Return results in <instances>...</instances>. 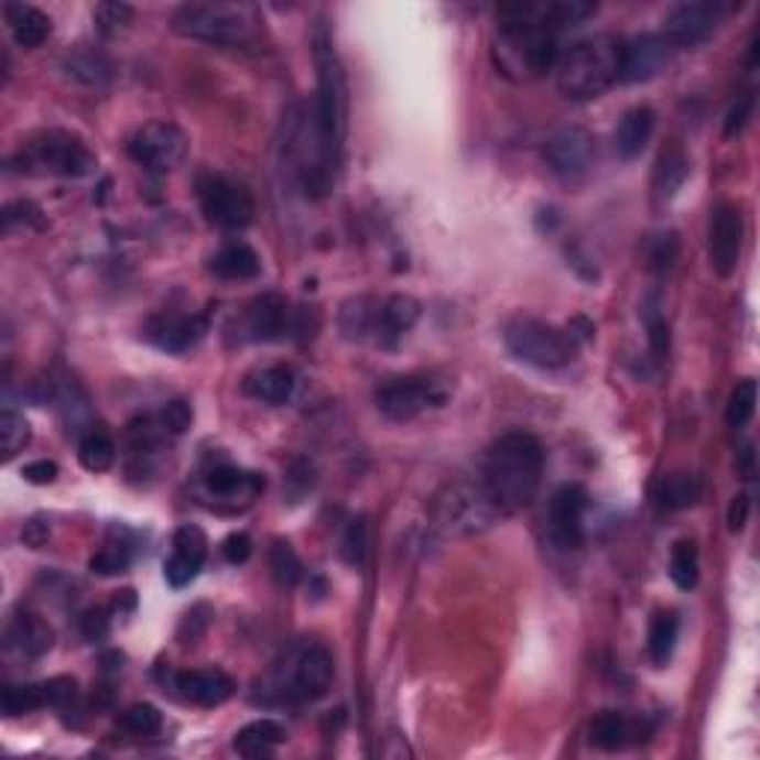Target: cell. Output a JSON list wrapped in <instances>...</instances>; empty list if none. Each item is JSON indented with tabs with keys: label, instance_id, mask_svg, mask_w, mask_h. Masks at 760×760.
<instances>
[{
	"label": "cell",
	"instance_id": "6da1fadb",
	"mask_svg": "<svg viewBox=\"0 0 760 760\" xmlns=\"http://www.w3.org/2000/svg\"><path fill=\"white\" fill-rule=\"evenodd\" d=\"M315 59H318V89H315L313 110V158L303 166V187L306 194L324 196L330 191L333 173L339 164L348 98H345V75L336 51L322 42Z\"/></svg>",
	"mask_w": 760,
	"mask_h": 760
},
{
	"label": "cell",
	"instance_id": "7a4b0ae2",
	"mask_svg": "<svg viewBox=\"0 0 760 760\" xmlns=\"http://www.w3.org/2000/svg\"><path fill=\"white\" fill-rule=\"evenodd\" d=\"M541 476H544V446L526 431H511L490 446L481 485L493 499V506L508 514L526 508L535 499Z\"/></svg>",
	"mask_w": 760,
	"mask_h": 760
},
{
	"label": "cell",
	"instance_id": "3957f363",
	"mask_svg": "<svg viewBox=\"0 0 760 760\" xmlns=\"http://www.w3.org/2000/svg\"><path fill=\"white\" fill-rule=\"evenodd\" d=\"M625 45L627 40L612 33H597L571 45L556 63V84L562 96L574 101H591L609 93L621 80Z\"/></svg>",
	"mask_w": 760,
	"mask_h": 760
},
{
	"label": "cell",
	"instance_id": "277c9868",
	"mask_svg": "<svg viewBox=\"0 0 760 760\" xmlns=\"http://www.w3.org/2000/svg\"><path fill=\"white\" fill-rule=\"evenodd\" d=\"M333 683V656L322 644H297L283 653L259 681L256 698L264 704H313Z\"/></svg>",
	"mask_w": 760,
	"mask_h": 760
},
{
	"label": "cell",
	"instance_id": "5b68a950",
	"mask_svg": "<svg viewBox=\"0 0 760 760\" xmlns=\"http://www.w3.org/2000/svg\"><path fill=\"white\" fill-rule=\"evenodd\" d=\"M173 30L217 48H253L262 36V19L250 3H185L173 12Z\"/></svg>",
	"mask_w": 760,
	"mask_h": 760
},
{
	"label": "cell",
	"instance_id": "8992f818",
	"mask_svg": "<svg viewBox=\"0 0 760 760\" xmlns=\"http://www.w3.org/2000/svg\"><path fill=\"white\" fill-rule=\"evenodd\" d=\"M490 54H493V66L499 68V75L514 84L544 78L562 57L556 30L529 24V21H502Z\"/></svg>",
	"mask_w": 760,
	"mask_h": 760
},
{
	"label": "cell",
	"instance_id": "52a82bcc",
	"mask_svg": "<svg viewBox=\"0 0 760 760\" xmlns=\"http://www.w3.org/2000/svg\"><path fill=\"white\" fill-rule=\"evenodd\" d=\"M502 511L493 506L485 485L452 481L431 502V520L446 538H469L488 532Z\"/></svg>",
	"mask_w": 760,
	"mask_h": 760
},
{
	"label": "cell",
	"instance_id": "ba28073f",
	"mask_svg": "<svg viewBox=\"0 0 760 760\" xmlns=\"http://www.w3.org/2000/svg\"><path fill=\"white\" fill-rule=\"evenodd\" d=\"M15 161L21 164V173H42V176L59 178H84L96 170V155L89 152L87 143L68 131H59V128H48V131L30 137L10 164H15Z\"/></svg>",
	"mask_w": 760,
	"mask_h": 760
},
{
	"label": "cell",
	"instance_id": "9c48e42d",
	"mask_svg": "<svg viewBox=\"0 0 760 760\" xmlns=\"http://www.w3.org/2000/svg\"><path fill=\"white\" fill-rule=\"evenodd\" d=\"M506 348L517 360L529 362L535 369H562L567 362H574L579 351L574 333L541 318H514L508 324Z\"/></svg>",
	"mask_w": 760,
	"mask_h": 760
},
{
	"label": "cell",
	"instance_id": "30bf717a",
	"mask_svg": "<svg viewBox=\"0 0 760 760\" xmlns=\"http://www.w3.org/2000/svg\"><path fill=\"white\" fill-rule=\"evenodd\" d=\"M185 152L187 134L166 119H155V122L137 128L128 143V155L140 166H146L149 173H170L173 166L182 164Z\"/></svg>",
	"mask_w": 760,
	"mask_h": 760
},
{
	"label": "cell",
	"instance_id": "8fae6325",
	"mask_svg": "<svg viewBox=\"0 0 760 760\" xmlns=\"http://www.w3.org/2000/svg\"><path fill=\"white\" fill-rule=\"evenodd\" d=\"M199 205H203V215L208 217V224L229 229V232L253 224L256 203L250 191L224 176L199 178Z\"/></svg>",
	"mask_w": 760,
	"mask_h": 760
},
{
	"label": "cell",
	"instance_id": "7c38bea8",
	"mask_svg": "<svg viewBox=\"0 0 760 760\" xmlns=\"http://www.w3.org/2000/svg\"><path fill=\"white\" fill-rule=\"evenodd\" d=\"M306 313L292 310L280 294H264L250 303L245 315V339L250 341H283L292 336H306Z\"/></svg>",
	"mask_w": 760,
	"mask_h": 760
},
{
	"label": "cell",
	"instance_id": "4fadbf2b",
	"mask_svg": "<svg viewBox=\"0 0 760 760\" xmlns=\"http://www.w3.org/2000/svg\"><path fill=\"white\" fill-rule=\"evenodd\" d=\"M446 399L437 380L431 378H392L378 390V410L392 422H410L420 416L422 410L434 408Z\"/></svg>",
	"mask_w": 760,
	"mask_h": 760
},
{
	"label": "cell",
	"instance_id": "5bb4252c",
	"mask_svg": "<svg viewBox=\"0 0 760 760\" xmlns=\"http://www.w3.org/2000/svg\"><path fill=\"white\" fill-rule=\"evenodd\" d=\"M588 508V493L583 485H565L550 499L546 511V541L558 553H574L583 546V517Z\"/></svg>",
	"mask_w": 760,
	"mask_h": 760
},
{
	"label": "cell",
	"instance_id": "9a60e30c",
	"mask_svg": "<svg viewBox=\"0 0 760 760\" xmlns=\"http://www.w3.org/2000/svg\"><path fill=\"white\" fill-rule=\"evenodd\" d=\"M595 158H597L595 137L588 134V131L579 126L558 128L556 134L550 137L544 146L546 166H550L558 178H565V182L583 178L585 173L595 166Z\"/></svg>",
	"mask_w": 760,
	"mask_h": 760
},
{
	"label": "cell",
	"instance_id": "2e32d148",
	"mask_svg": "<svg viewBox=\"0 0 760 760\" xmlns=\"http://www.w3.org/2000/svg\"><path fill=\"white\" fill-rule=\"evenodd\" d=\"M262 490V476L247 473V469L229 467V464L211 467L203 476V493L211 499V508H217V511H238V508H247Z\"/></svg>",
	"mask_w": 760,
	"mask_h": 760
},
{
	"label": "cell",
	"instance_id": "e0dca14e",
	"mask_svg": "<svg viewBox=\"0 0 760 760\" xmlns=\"http://www.w3.org/2000/svg\"><path fill=\"white\" fill-rule=\"evenodd\" d=\"M725 15L721 3H710V0H698V3H681L669 12L665 19L663 36L669 40L674 51L677 48H695L698 42L710 36L716 24Z\"/></svg>",
	"mask_w": 760,
	"mask_h": 760
},
{
	"label": "cell",
	"instance_id": "ac0fdd59",
	"mask_svg": "<svg viewBox=\"0 0 760 760\" xmlns=\"http://www.w3.org/2000/svg\"><path fill=\"white\" fill-rule=\"evenodd\" d=\"M742 250V215L734 205H719L710 220V268L728 280Z\"/></svg>",
	"mask_w": 760,
	"mask_h": 760
},
{
	"label": "cell",
	"instance_id": "d6986e66",
	"mask_svg": "<svg viewBox=\"0 0 760 760\" xmlns=\"http://www.w3.org/2000/svg\"><path fill=\"white\" fill-rule=\"evenodd\" d=\"M205 556H208V538L199 526H185L176 529L173 535V556L164 562V576L166 583L173 588H185L196 579V574L203 571Z\"/></svg>",
	"mask_w": 760,
	"mask_h": 760
},
{
	"label": "cell",
	"instance_id": "ffe728a7",
	"mask_svg": "<svg viewBox=\"0 0 760 760\" xmlns=\"http://www.w3.org/2000/svg\"><path fill=\"white\" fill-rule=\"evenodd\" d=\"M208 324L203 315H185V313H158L146 322V339L170 354H185L194 348L196 341L203 339Z\"/></svg>",
	"mask_w": 760,
	"mask_h": 760
},
{
	"label": "cell",
	"instance_id": "44dd1931",
	"mask_svg": "<svg viewBox=\"0 0 760 760\" xmlns=\"http://www.w3.org/2000/svg\"><path fill=\"white\" fill-rule=\"evenodd\" d=\"M672 45L663 33H644L636 36L625 45V68H621V80L625 84H644V80L656 78L669 59H672Z\"/></svg>",
	"mask_w": 760,
	"mask_h": 760
},
{
	"label": "cell",
	"instance_id": "7402d4cb",
	"mask_svg": "<svg viewBox=\"0 0 760 760\" xmlns=\"http://www.w3.org/2000/svg\"><path fill=\"white\" fill-rule=\"evenodd\" d=\"M176 690L185 702L196 707H220L235 693L232 677L220 669H196L176 674Z\"/></svg>",
	"mask_w": 760,
	"mask_h": 760
},
{
	"label": "cell",
	"instance_id": "603a6c76",
	"mask_svg": "<svg viewBox=\"0 0 760 760\" xmlns=\"http://www.w3.org/2000/svg\"><path fill=\"white\" fill-rule=\"evenodd\" d=\"M54 648V630L40 615L21 612L7 627V651L21 660H40Z\"/></svg>",
	"mask_w": 760,
	"mask_h": 760
},
{
	"label": "cell",
	"instance_id": "cb8c5ba5",
	"mask_svg": "<svg viewBox=\"0 0 760 760\" xmlns=\"http://www.w3.org/2000/svg\"><path fill=\"white\" fill-rule=\"evenodd\" d=\"M420 310V301L410 297V294H390V297H383L378 310V333H374V339L383 341V345H395L416 324Z\"/></svg>",
	"mask_w": 760,
	"mask_h": 760
},
{
	"label": "cell",
	"instance_id": "d4e9b609",
	"mask_svg": "<svg viewBox=\"0 0 760 760\" xmlns=\"http://www.w3.org/2000/svg\"><path fill=\"white\" fill-rule=\"evenodd\" d=\"M3 19L10 24L12 40L19 48H40L51 36V19L30 3H7Z\"/></svg>",
	"mask_w": 760,
	"mask_h": 760
},
{
	"label": "cell",
	"instance_id": "484cf974",
	"mask_svg": "<svg viewBox=\"0 0 760 760\" xmlns=\"http://www.w3.org/2000/svg\"><path fill=\"white\" fill-rule=\"evenodd\" d=\"M653 128H656V113L651 108L639 105V108L627 110L625 119L618 122V131H615L618 155L625 158V161H633V158L642 155L644 146L651 143Z\"/></svg>",
	"mask_w": 760,
	"mask_h": 760
},
{
	"label": "cell",
	"instance_id": "4316f807",
	"mask_svg": "<svg viewBox=\"0 0 760 760\" xmlns=\"http://www.w3.org/2000/svg\"><path fill=\"white\" fill-rule=\"evenodd\" d=\"M259 271H262V259L245 241L224 245L211 259V273H217L220 280H253Z\"/></svg>",
	"mask_w": 760,
	"mask_h": 760
},
{
	"label": "cell",
	"instance_id": "83f0119b",
	"mask_svg": "<svg viewBox=\"0 0 760 760\" xmlns=\"http://www.w3.org/2000/svg\"><path fill=\"white\" fill-rule=\"evenodd\" d=\"M247 392L264 404H285L294 395V371L283 362L264 366L247 378Z\"/></svg>",
	"mask_w": 760,
	"mask_h": 760
},
{
	"label": "cell",
	"instance_id": "f1b7e54d",
	"mask_svg": "<svg viewBox=\"0 0 760 760\" xmlns=\"http://www.w3.org/2000/svg\"><path fill=\"white\" fill-rule=\"evenodd\" d=\"M285 740V728L276 719H256L235 734V751L245 758H268Z\"/></svg>",
	"mask_w": 760,
	"mask_h": 760
},
{
	"label": "cell",
	"instance_id": "f546056e",
	"mask_svg": "<svg viewBox=\"0 0 760 760\" xmlns=\"http://www.w3.org/2000/svg\"><path fill=\"white\" fill-rule=\"evenodd\" d=\"M702 499V478L693 473H669L656 485V502L665 511H683L693 508Z\"/></svg>",
	"mask_w": 760,
	"mask_h": 760
},
{
	"label": "cell",
	"instance_id": "4dcf8cb0",
	"mask_svg": "<svg viewBox=\"0 0 760 760\" xmlns=\"http://www.w3.org/2000/svg\"><path fill=\"white\" fill-rule=\"evenodd\" d=\"M66 72L87 87H108L113 78V63L101 51L78 48L66 57Z\"/></svg>",
	"mask_w": 760,
	"mask_h": 760
},
{
	"label": "cell",
	"instance_id": "1f68e13d",
	"mask_svg": "<svg viewBox=\"0 0 760 760\" xmlns=\"http://www.w3.org/2000/svg\"><path fill=\"white\" fill-rule=\"evenodd\" d=\"M686 176H690V164H686L681 149L663 152L660 161H656V170H653V196H656V203H669L681 191Z\"/></svg>",
	"mask_w": 760,
	"mask_h": 760
},
{
	"label": "cell",
	"instance_id": "d6a6232c",
	"mask_svg": "<svg viewBox=\"0 0 760 760\" xmlns=\"http://www.w3.org/2000/svg\"><path fill=\"white\" fill-rule=\"evenodd\" d=\"M380 301L374 297H354L341 306V330L348 339H369L378 333Z\"/></svg>",
	"mask_w": 760,
	"mask_h": 760
},
{
	"label": "cell",
	"instance_id": "836d02e7",
	"mask_svg": "<svg viewBox=\"0 0 760 760\" xmlns=\"http://www.w3.org/2000/svg\"><path fill=\"white\" fill-rule=\"evenodd\" d=\"M78 458L80 467L89 469V473H105V469L113 467V460H117V443L110 439L108 431L89 428L87 434H84V439H80Z\"/></svg>",
	"mask_w": 760,
	"mask_h": 760
},
{
	"label": "cell",
	"instance_id": "e575fe53",
	"mask_svg": "<svg viewBox=\"0 0 760 760\" xmlns=\"http://www.w3.org/2000/svg\"><path fill=\"white\" fill-rule=\"evenodd\" d=\"M677 615L674 612H660L653 615L651 630H648V653L656 665H665L672 660L674 644H677Z\"/></svg>",
	"mask_w": 760,
	"mask_h": 760
},
{
	"label": "cell",
	"instance_id": "d590c367",
	"mask_svg": "<svg viewBox=\"0 0 760 760\" xmlns=\"http://www.w3.org/2000/svg\"><path fill=\"white\" fill-rule=\"evenodd\" d=\"M588 731H591V742H595L597 749L618 751L627 742V737H630V725H627L625 713L604 710L591 719Z\"/></svg>",
	"mask_w": 760,
	"mask_h": 760
},
{
	"label": "cell",
	"instance_id": "8d00e7d4",
	"mask_svg": "<svg viewBox=\"0 0 760 760\" xmlns=\"http://www.w3.org/2000/svg\"><path fill=\"white\" fill-rule=\"evenodd\" d=\"M674 585L681 591H693L702 576V565H698V546L695 541H677L672 550V565H669Z\"/></svg>",
	"mask_w": 760,
	"mask_h": 760
},
{
	"label": "cell",
	"instance_id": "74e56055",
	"mask_svg": "<svg viewBox=\"0 0 760 760\" xmlns=\"http://www.w3.org/2000/svg\"><path fill=\"white\" fill-rule=\"evenodd\" d=\"M30 443V422L15 413L12 408H7L0 413V452H3V460H12L19 452H24V446Z\"/></svg>",
	"mask_w": 760,
	"mask_h": 760
},
{
	"label": "cell",
	"instance_id": "f35d334b",
	"mask_svg": "<svg viewBox=\"0 0 760 760\" xmlns=\"http://www.w3.org/2000/svg\"><path fill=\"white\" fill-rule=\"evenodd\" d=\"M754 404H758V383L751 378L740 380L734 387L731 399H728V410H725V420L731 428H742L749 425V420L754 416Z\"/></svg>",
	"mask_w": 760,
	"mask_h": 760
},
{
	"label": "cell",
	"instance_id": "ab89813d",
	"mask_svg": "<svg viewBox=\"0 0 760 760\" xmlns=\"http://www.w3.org/2000/svg\"><path fill=\"white\" fill-rule=\"evenodd\" d=\"M271 574H273V579H276V585H283V588H294V585L301 583L303 565H301V558H297V553L292 550V544H285V541H273Z\"/></svg>",
	"mask_w": 760,
	"mask_h": 760
},
{
	"label": "cell",
	"instance_id": "60d3db41",
	"mask_svg": "<svg viewBox=\"0 0 760 760\" xmlns=\"http://www.w3.org/2000/svg\"><path fill=\"white\" fill-rule=\"evenodd\" d=\"M642 318H644V330H648V341H651L653 357H656V360H663L665 354H669V322H665L663 310H660L656 294H651L648 303H644Z\"/></svg>",
	"mask_w": 760,
	"mask_h": 760
},
{
	"label": "cell",
	"instance_id": "b9f144b4",
	"mask_svg": "<svg viewBox=\"0 0 760 760\" xmlns=\"http://www.w3.org/2000/svg\"><path fill=\"white\" fill-rule=\"evenodd\" d=\"M119 725L128 734H134V737H155L161 731V725H164V716H161L155 704H134V707H128L122 713Z\"/></svg>",
	"mask_w": 760,
	"mask_h": 760
},
{
	"label": "cell",
	"instance_id": "7bdbcfd3",
	"mask_svg": "<svg viewBox=\"0 0 760 760\" xmlns=\"http://www.w3.org/2000/svg\"><path fill=\"white\" fill-rule=\"evenodd\" d=\"M3 713L7 716H28V713L45 707V695L40 686H7L3 690Z\"/></svg>",
	"mask_w": 760,
	"mask_h": 760
},
{
	"label": "cell",
	"instance_id": "ee69618b",
	"mask_svg": "<svg viewBox=\"0 0 760 760\" xmlns=\"http://www.w3.org/2000/svg\"><path fill=\"white\" fill-rule=\"evenodd\" d=\"M131 19H134V10L128 3H98L93 10V21L101 36H117L131 24Z\"/></svg>",
	"mask_w": 760,
	"mask_h": 760
},
{
	"label": "cell",
	"instance_id": "f6af8a7d",
	"mask_svg": "<svg viewBox=\"0 0 760 760\" xmlns=\"http://www.w3.org/2000/svg\"><path fill=\"white\" fill-rule=\"evenodd\" d=\"M3 229L15 232V229H45V217H42L40 205L19 199L3 208Z\"/></svg>",
	"mask_w": 760,
	"mask_h": 760
},
{
	"label": "cell",
	"instance_id": "bcb514c9",
	"mask_svg": "<svg viewBox=\"0 0 760 760\" xmlns=\"http://www.w3.org/2000/svg\"><path fill=\"white\" fill-rule=\"evenodd\" d=\"M128 565H131V550L126 544H108L101 553L89 558V571L98 576L126 574Z\"/></svg>",
	"mask_w": 760,
	"mask_h": 760
},
{
	"label": "cell",
	"instance_id": "7dc6e473",
	"mask_svg": "<svg viewBox=\"0 0 760 760\" xmlns=\"http://www.w3.org/2000/svg\"><path fill=\"white\" fill-rule=\"evenodd\" d=\"M42 695H45V707H57V710H66L72 704L78 702V681L75 677H51V681L42 683Z\"/></svg>",
	"mask_w": 760,
	"mask_h": 760
},
{
	"label": "cell",
	"instance_id": "c3c4849f",
	"mask_svg": "<svg viewBox=\"0 0 760 760\" xmlns=\"http://www.w3.org/2000/svg\"><path fill=\"white\" fill-rule=\"evenodd\" d=\"M158 420H161V425L166 428V434L176 439L191 428V422H194V410H191L187 401H170V404H164V408L158 410Z\"/></svg>",
	"mask_w": 760,
	"mask_h": 760
},
{
	"label": "cell",
	"instance_id": "681fc988",
	"mask_svg": "<svg viewBox=\"0 0 760 760\" xmlns=\"http://www.w3.org/2000/svg\"><path fill=\"white\" fill-rule=\"evenodd\" d=\"M341 558L351 567H360L362 558H366V520L357 517L345 529V538H341Z\"/></svg>",
	"mask_w": 760,
	"mask_h": 760
},
{
	"label": "cell",
	"instance_id": "f907efd6",
	"mask_svg": "<svg viewBox=\"0 0 760 760\" xmlns=\"http://www.w3.org/2000/svg\"><path fill=\"white\" fill-rule=\"evenodd\" d=\"M751 110H754V96H751V93L737 96V101H734L731 108H728V113H725V137L740 134L742 128H746V122L751 119Z\"/></svg>",
	"mask_w": 760,
	"mask_h": 760
},
{
	"label": "cell",
	"instance_id": "816d5d0a",
	"mask_svg": "<svg viewBox=\"0 0 760 760\" xmlns=\"http://www.w3.org/2000/svg\"><path fill=\"white\" fill-rule=\"evenodd\" d=\"M674 259H677V235L674 232L660 235V238H656V245H653V250H651V268L656 273L672 271Z\"/></svg>",
	"mask_w": 760,
	"mask_h": 760
},
{
	"label": "cell",
	"instance_id": "f5cc1de1",
	"mask_svg": "<svg viewBox=\"0 0 760 760\" xmlns=\"http://www.w3.org/2000/svg\"><path fill=\"white\" fill-rule=\"evenodd\" d=\"M220 550H224V558L229 565H245L247 558H250V553H253V541H250L247 532H232V535L226 538Z\"/></svg>",
	"mask_w": 760,
	"mask_h": 760
},
{
	"label": "cell",
	"instance_id": "db71d44e",
	"mask_svg": "<svg viewBox=\"0 0 760 760\" xmlns=\"http://www.w3.org/2000/svg\"><path fill=\"white\" fill-rule=\"evenodd\" d=\"M110 630V618L108 609H89V612L80 615V633L87 636L89 642H98L105 639Z\"/></svg>",
	"mask_w": 760,
	"mask_h": 760
},
{
	"label": "cell",
	"instance_id": "11a10c76",
	"mask_svg": "<svg viewBox=\"0 0 760 760\" xmlns=\"http://www.w3.org/2000/svg\"><path fill=\"white\" fill-rule=\"evenodd\" d=\"M21 476H24V481H30V485H51L54 478L59 476V467L54 464V460H30V464H24V469H21Z\"/></svg>",
	"mask_w": 760,
	"mask_h": 760
},
{
	"label": "cell",
	"instance_id": "9f6ffc18",
	"mask_svg": "<svg viewBox=\"0 0 760 760\" xmlns=\"http://www.w3.org/2000/svg\"><path fill=\"white\" fill-rule=\"evenodd\" d=\"M48 535H51V526L42 520V517H33V520H28L24 529H21V541H24L30 550H40V546H45Z\"/></svg>",
	"mask_w": 760,
	"mask_h": 760
},
{
	"label": "cell",
	"instance_id": "6f0895ef",
	"mask_svg": "<svg viewBox=\"0 0 760 760\" xmlns=\"http://www.w3.org/2000/svg\"><path fill=\"white\" fill-rule=\"evenodd\" d=\"M746 520H749V497L740 493V497H734L731 511H728V526H731V532H740Z\"/></svg>",
	"mask_w": 760,
	"mask_h": 760
},
{
	"label": "cell",
	"instance_id": "680465c9",
	"mask_svg": "<svg viewBox=\"0 0 760 760\" xmlns=\"http://www.w3.org/2000/svg\"><path fill=\"white\" fill-rule=\"evenodd\" d=\"M758 51H760V45H758V36H754V40H751V45H749V68L758 66Z\"/></svg>",
	"mask_w": 760,
	"mask_h": 760
}]
</instances>
